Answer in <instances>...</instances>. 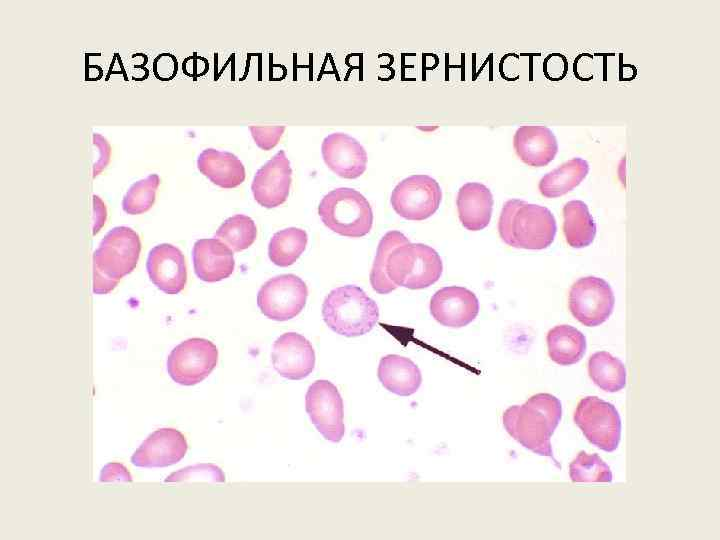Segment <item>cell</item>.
Returning <instances> with one entry per match:
<instances>
[{
    "mask_svg": "<svg viewBox=\"0 0 720 540\" xmlns=\"http://www.w3.org/2000/svg\"><path fill=\"white\" fill-rule=\"evenodd\" d=\"M442 271V260L432 247L411 243L403 233L392 230L378 244L369 278L374 291L388 294L398 286L427 288L439 280Z\"/></svg>",
    "mask_w": 720,
    "mask_h": 540,
    "instance_id": "6da1fadb",
    "label": "cell"
},
{
    "mask_svg": "<svg viewBox=\"0 0 720 540\" xmlns=\"http://www.w3.org/2000/svg\"><path fill=\"white\" fill-rule=\"evenodd\" d=\"M561 417L560 400L549 393H538L522 405L507 408L502 421L507 433L523 447L556 463L550 440Z\"/></svg>",
    "mask_w": 720,
    "mask_h": 540,
    "instance_id": "7a4b0ae2",
    "label": "cell"
},
{
    "mask_svg": "<svg viewBox=\"0 0 720 540\" xmlns=\"http://www.w3.org/2000/svg\"><path fill=\"white\" fill-rule=\"evenodd\" d=\"M557 231L552 212L520 199L503 204L498 220L500 238L514 248L541 250L549 247Z\"/></svg>",
    "mask_w": 720,
    "mask_h": 540,
    "instance_id": "3957f363",
    "label": "cell"
},
{
    "mask_svg": "<svg viewBox=\"0 0 720 540\" xmlns=\"http://www.w3.org/2000/svg\"><path fill=\"white\" fill-rule=\"evenodd\" d=\"M140 251V237L132 228H112L93 253V292H111L124 276L135 269Z\"/></svg>",
    "mask_w": 720,
    "mask_h": 540,
    "instance_id": "277c9868",
    "label": "cell"
},
{
    "mask_svg": "<svg viewBox=\"0 0 720 540\" xmlns=\"http://www.w3.org/2000/svg\"><path fill=\"white\" fill-rule=\"evenodd\" d=\"M322 316L335 333L358 337L373 329L379 319V309L362 288L345 285L333 289L325 297Z\"/></svg>",
    "mask_w": 720,
    "mask_h": 540,
    "instance_id": "5b68a950",
    "label": "cell"
},
{
    "mask_svg": "<svg viewBox=\"0 0 720 540\" xmlns=\"http://www.w3.org/2000/svg\"><path fill=\"white\" fill-rule=\"evenodd\" d=\"M318 214L331 231L349 238L368 234L373 225V211L368 200L357 190L336 188L319 203Z\"/></svg>",
    "mask_w": 720,
    "mask_h": 540,
    "instance_id": "8992f818",
    "label": "cell"
},
{
    "mask_svg": "<svg viewBox=\"0 0 720 540\" xmlns=\"http://www.w3.org/2000/svg\"><path fill=\"white\" fill-rule=\"evenodd\" d=\"M573 419L590 443L606 452L617 449L621 419L613 404L587 396L579 401Z\"/></svg>",
    "mask_w": 720,
    "mask_h": 540,
    "instance_id": "52a82bcc",
    "label": "cell"
},
{
    "mask_svg": "<svg viewBox=\"0 0 720 540\" xmlns=\"http://www.w3.org/2000/svg\"><path fill=\"white\" fill-rule=\"evenodd\" d=\"M218 362V349L205 338H189L175 346L167 358V372L180 385L192 386L208 377Z\"/></svg>",
    "mask_w": 720,
    "mask_h": 540,
    "instance_id": "ba28073f",
    "label": "cell"
},
{
    "mask_svg": "<svg viewBox=\"0 0 720 540\" xmlns=\"http://www.w3.org/2000/svg\"><path fill=\"white\" fill-rule=\"evenodd\" d=\"M307 297V285L300 277L281 274L261 286L257 294V305L267 318L287 321L304 309Z\"/></svg>",
    "mask_w": 720,
    "mask_h": 540,
    "instance_id": "9c48e42d",
    "label": "cell"
},
{
    "mask_svg": "<svg viewBox=\"0 0 720 540\" xmlns=\"http://www.w3.org/2000/svg\"><path fill=\"white\" fill-rule=\"evenodd\" d=\"M442 191L439 183L429 175L415 174L400 181L393 189L390 203L404 219L422 221L439 208Z\"/></svg>",
    "mask_w": 720,
    "mask_h": 540,
    "instance_id": "30bf717a",
    "label": "cell"
},
{
    "mask_svg": "<svg viewBox=\"0 0 720 540\" xmlns=\"http://www.w3.org/2000/svg\"><path fill=\"white\" fill-rule=\"evenodd\" d=\"M305 409L318 432L328 441L340 442L345 434L343 400L328 380L313 382L305 396Z\"/></svg>",
    "mask_w": 720,
    "mask_h": 540,
    "instance_id": "8fae6325",
    "label": "cell"
},
{
    "mask_svg": "<svg viewBox=\"0 0 720 540\" xmlns=\"http://www.w3.org/2000/svg\"><path fill=\"white\" fill-rule=\"evenodd\" d=\"M615 304L613 291L604 279L587 276L578 279L569 292V309L583 325L594 327L605 322Z\"/></svg>",
    "mask_w": 720,
    "mask_h": 540,
    "instance_id": "7c38bea8",
    "label": "cell"
},
{
    "mask_svg": "<svg viewBox=\"0 0 720 540\" xmlns=\"http://www.w3.org/2000/svg\"><path fill=\"white\" fill-rule=\"evenodd\" d=\"M292 182L290 161L284 150H279L259 168L253 178L251 190L255 201L271 209L283 204L289 195Z\"/></svg>",
    "mask_w": 720,
    "mask_h": 540,
    "instance_id": "4fadbf2b",
    "label": "cell"
},
{
    "mask_svg": "<svg viewBox=\"0 0 720 540\" xmlns=\"http://www.w3.org/2000/svg\"><path fill=\"white\" fill-rule=\"evenodd\" d=\"M271 360L282 377L301 380L312 373L316 358L308 339L296 332H287L275 340Z\"/></svg>",
    "mask_w": 720,
    "mask_h": 540,
    "instance_id": "5bb4252c",
    "label": "cell"
},
{
    "mask_svg": "<svg viewBox=\"0 0 720 540\" xmlns=\"http://www.w3.org/2000/svg\"><path fill=\"white\" fill-rule=\"evenodd\" d=\"M185 436L174 428H160L152 432L135 450L131 462L137 467H167L179 462L186 454Z\"/></svg>",
    "mask_w": 720,
    "mask_h": 540,
    "instance_id": "9a60e30c",
    "label": "cell"
},
{
    "mask_svg": "<svg viewBox=\"0 0 720 540\" xmlns=\"http://www.w3.org/2000/svg\"><path fill=\"white\" fill-rule=\"evenodd\" d=\"M430 313L443 326L461 328L477 317L479 301L467 288L448 286L434 293L430 300Z\"/></svg>",
    "mask_w": 720,
    "mask_h": 540,
    "instance_id": "2e32d148",
    "label": "cell"
},
{
    "mask_svg": "<svg viewBox=\"0 0 720 540\" xmlns=\"http://www.w3.org/2000/svg\"><path fill=\"white\" fill-rule=\"evenodd\" d=\"M152 283L166 294L181 292L187 283V267L182 251L168 243L153 247L146 262Z\"/></svg>",
    "mask_w": 720,
    "mask_h": 540,
    "instance_id": "e0dca14e",
    "label": "cell"
},
{
    "mask_svg": "<svg viewBox=\"0 0 720 540\" xmlns=\"http://www.w3.org/2000/svg\"><path fill=\"white\" fill-rule=\"evenodd\" d=\"M321 153L328 168L342 178L355 179L366 170V150L346 133L336 132L326 136L321 145Z\"/></svg>",
    "mask_w": 720,
    "mask_h": 540,
    "instance_id": "ac0fdd59",
    "label": "cell"
},
{
    "mask_svg": "<svg viewBox=\"0 0 720 540\" xmlns=\"http://www.w3.org/2000/svg\"><path fill=\"white\" fill-rule=\"evenodd\" d=\"M196 276L204 282H218L228 278L234 271L233 251L217 238L199 239L192 249Z\"/></svg>",
    "mask_w": 720,
    "mask_h": 540,
    "instance_id": "d6986e66",
    "label": "cell"
},
{
    "mask_svg": "<svg viewBox=\"0 0 720 540\" xmlns=\"http://www.w3.org/2000/svg\"><path fill=\"white\" fill-rule=\"evenodd\" d=\"M513 147L520 160L532 167L546 166L558 152L554 133L542 125L519 127L513 137Z\"/></svg>",
    "mask_w": 720,
    "mask_h": 540,
    "instance_id": "ffe728a7",
    "label": "cell"
},
{
    "mask_svg": "<svg viewBox=\"0 0 720 540\" xmlns=\"http://www.w3.org/2000/svg\"><path fill=\"white\" fill-rule=\"evenodd\" d=\"M490 189L479 182H468L460 187L456 204L458 217L464 228L479 231L488 226L493 210Z\"/></svg>",
    "mask_w": 720,
    "mask_h": 540,
    "instance_id": "44dd1931",
    "label": "cell"
},
{
    "mask_svg": "<svg viewBox=\"0 0 720 540\" xmlns=\"http://www.w3.org/2000/svg\"><path fill=\"white\" fill-rule=\"evenodd\" d=\"M197 168L213 184L224 189L238 187L246 176L245 167L236 155L214 148H207L199 154Z\"/></svg>",
    "mask_w": 720,
    "mask_h": 540,
    "instance_id": "7402d4cb",
    "label": "cell"
},
{
    "mask_svg": "<svg viewBox=\"0 0 720 540\" xmlns=\"http://www.w3.org/2000/svg\"><path fill=\"white\" fill-rule=\"evenodd\" d=\"M377 375L384 388L399 396L414 394L422 383L419 367L411 359L397 354L381 358Z\"/></svg>",
    "mask_w": 720,
    "mask_h": 540,
    "instance_id": "603a6c76",
    "label": "cell"
},
{
    "mask_svg": "<svg viewBox=\"0 0 720 540\" xmlns=\"http://www.w3.org/2000/svg\"><path fill=\"white\" fill-rule=\"evenodd\" d=\"M548 354L552 361L567 366L579 362L586 351L584 334L570 325H557L547 333Z\"/></svg>",
    "mask_w": 720,
    "mask_h": 540,
    "instance_id": "cb8c5ba5",
    "label": "cell"
},
{
    "mask_svg": "<svg viewBox=\"0 0 720 540\" xmlns=\"http://www.w3.org/2000/svg\"><path fill=\"white\" fill-rule=\"evenodd\" d=\"M589 164L580 157L572 158L549 173L539 181L538 189L546 198H557L573 190L587 176Z\"/></svg>",
    "mask_w": 720,
    "mask_h": 540,
    "instance_id": "d4e9b609",
    "label": "cell"
},
{
    "mask_svg": "<svg viewBox=\"0 0 720 540\" xmlns=\"http://www.w3.org/2000/svg\"><path fill=\"white\" fill-rule=\"evenodd\" d=\"M563 232L573 248L590 245L596 235V224L588 206L581 200L568 201L563 206Z\"/></svg>",
    "mask_w": 720,
    "mask_h": 540,
    "instance_id": "484cf974",
    "label": "cell"
},
{
    "mask_svg": "<svg viewBox=\"0 0 720 540\" xmlns=\"http://www.w3.org/2000/svg\"><path fill=\"white\" fill-rule=\"evenodd\" d=\"M588 374L591 380L606 392H617L626 386L625 365L606 351H599L590 356Z\"/></svg>",
    "mask_w": 720,
    "mask_h": 540,
    "instance_id": "4316f807",
    "label": "cell"
},
{
    "mask_svg": "<svg viewBox=\"0 0 720 540\" xmlns=\"http://www.w3.org/2000/svg\"><path fill=\"white\" fill-rule=\"evenodd\" d=\"M307 242V232L301 228L289 227L280 230L269 242V258L277 266L288 267L305 251Z\"/></svg>",
    "mask_w": 720,
    "mask_h": 540,
    "instance_id": "83f0119b",
    "label": "cell"
},
{
    "mask_svg": "<svg viewBox=\"0 0 720 540\" xmlns=\"http://www.w3.org/2000/svg\"><path fill=\"white\" fill-rule=\"evenodd\" d=\"M257 237V227L252 218L236 214L227 218L215 232L214 238L225 243L233 252L249 248Z\"/></svg>",
    "mask_w": 720,
    "mask_h": 540,
    "instance_id": "f1b7e54d",
    "label": "cell"
},
{
    "mask_svg": "<svg viewBox=\"0 0 720 540\" xmlns=\"http://www.w3.org/2000/svg\"><path fill=\"white\" fill-rule=\"evenodd\" d=\"M159 184L160 178L155 173L133 183L122 200L124 212L139 215L150 210L155 203Z\"/></svg>",
    "mask_w": 720,
    "mask_h": 540,
    "instance_id": "f546056e",
    "label": "cell"
},
{
    "mask_svg": "<svg viewBox=\"0 0 720 540\" xmlns=\"http://www.w3.org/2000/svg\"><path fill=\"white\" fill-rule=\"evenodd\" d=\"M572 482H611L610 467L597 454L580 451L569 465Z\"/></svg>",
    "mask_w": 720,
    "mask_h": 540,
    "instance_id": "4dcf8cb0",
    "label": "cell"
},
{
    "mask_svg": "<svg viewBox=\"0 0 720 540\" xmlns=\"http://www.w3.org/2000/svg\"><path fill=\"white\" fill-rule=\"evenodd\" d=\"M209 481V482H225V474L220 467L211 463H201L193 466H187L176 472L171 473L164 480L165 482H183V481Z\"/></svg>",
    "mask_w": 720,
    "mask_h": 540,
    "instance_id": "1f68e13d",
    "label": "cell"
},
{
    "mask_svg": "<svg viewBox=\"0 0 720 540\" xmlns=\"http://www.w3.org/2000/svg\"><path fill=\"white\" fill-rule=\"evenodd\" d=\"M255 144L262 150H271L282 137L285 126H250Z\"/></svg>",
    "mask_w": 720,
    "mask_h": 540,
    "instance_id": "d6a6232c",
    "label": "cell"
},
{
    "mask_svg": "<svg viewBox=\"0 0 720 540\" xmlns=\"http://www.w3.org/2000/svg\"><path fill=\"white\" fill-rule=\"evenodd\" d=\"M152 70L158 80H172L178 71L177 59L171 53H161L154 58Z\"/></svg>",
    "mask_w": 720,
    "mask_h": 540,
    "instance_id": "836d02e7",
    "label": "cell"
},
{
    "mask_svg": "<svg viewBox=\"0 0 720 540\" xmlns=\"http://www.w3.org/2000/svg\"><path fill=\"white\" fill-rule=\"evenodd\" d=\"M567 69V59L559 53L550 54L543 63V72L549 80L558 81L563 79Z\"/></svg>",
    "mask_w": 720,
    "mask_h": 540,
    "instance_id": "e575fe53",
    "label": "cell"
},
{
    "mask_svg": "<svg viewBox=\"0 0 720 540\" xmlns=\"http://www.w3.org/2000/svg\"><path fill=\"white\" fill-rule=\"evenodd\" d=\"M92 143L96 147L99 156L93 164V178L98 176L109 164L111 146L108 140L99 133H93Z\"/></svg>",
    "mask_w": 720,
    "mask_h": 540,
    "instance_id": "d590c367",
    "label": "cell"
},
{
    "mask_svg": "<svg viewBox=\"0 0 720 540\" xmlns=\"http://www.w3.org/2000/svg\"><path fill=\"white\" fill-rule=\"evenodd\" d=\"M132 476L128 469L121 463L111 462L106 464L100 473V482H132Z\"/></svg>",
    "mask_w": 720,
    "mask_h": 540,
    "instance_id": "8d00e7d4",
    "label": "cell"
},
{
    "mask_svg": "<svg viewBox=\"0 0 720 540\" xmlns=\"http://www.w3.org/2000/svg\"><path fill=\"white\" fill-rule=\"evenodd\" d=\"M182 67L187 76L198 78L207 72L209 65L205 58L194 54L183 61Z\"/></svg>",
    "mask_w": 720,
    "mask_h": 540,
    "instance_id": "74e56055",
    "label": "cell"
},
{
    "mask_svg": "<svg viewBox=\"0 0 720 540\" xmlns=\"http://www.w3.org/2000/svg\"><path fill=\"white\" fill-rule=\"evenodd\" d=\"M107 219L105 203L98 195H93V235H96L104 226Z\"/></svg>",
    "mask_w": 720,
    "mask_h": 540,
    "instance_id": "f35d334b",
    "label": "cell"
}]
</instances>
